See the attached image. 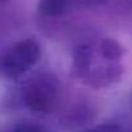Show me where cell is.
<instances>
[{
  "label": "cell",
  "mask_w": 132,
  "mask_h": 132,
  "mask_svg": "<svg viewBox=\"0 0 132 132\" xmlns=\"http://www.w3.org/2000/svg\"><path fill=\"white\" fill-rule=\"evenodd\" d=\"M124 58L126 48L117 39L93 36L74 48L71 73L88 88H110L124 77Z\"/></svg>",
  "instance_id": "6da1fadb"
},
{
  "label": "cell",
  "mask_w": 132,
  "mask_h": 132,
  "mask_svg": "<svg viewBox=\"0 0 132 132\" xmlns=\"http://www.w3.org/2000/svg\"><path fill=\"white\" fill-rule=\"evenodd\" d=\"M20 100L30 114L47 117L56 111L61 104V83L53 73L35 74L21 86Z\"/></svg>",
  "instance_id": "7a4b0ae2"
},
{
  "label": "cell",
  "mask_w": 132,
  "mask_h": 132,
  "mask_svg": "<svg viewBox=\"0 0 132 132\" xmlns=\"http://www.w3.org/2000/svg\"><path fill=\"white\" fill-rule=\"evenodd\" d=\"M42 45L35 38H23L0 53V75L7 80L22 79L39 63Z\"/></svg>",
  "instance_id": "3957f363"
},
{
  "label": "cell",
  "mask_w": 132,
  "mask_h": 132,
  "mask_svg": "<svg viewBox=\"0 0 132 132\" xmlns=\"http://www.w3.org/2000/svg\"><path fill=\"white\" fill-rule=\"evenodd\" d=\"M97 114L98 109L91 100H79L74 106L66 110L62 117H60V122H62L68 128L83 127L93 123Z\"/></svg>",
  "instance_id": "277c9868"
},
{
  "label": "cell",
  "mask_w": 132,
  "mask_h": 132,
  "mask_svg": "<svg viewBox=\"0 0 132 132\" xmlns=\"http://www.w3.org/2000/svg\"><path fill=\"white\" fill-rule=\"evenodd\" d=\"M74 11L71 0H38L36 12L43 18L56 20Z\"/></svg>",
  "instance_id": "5b68a950"
},
{
  "label": "cell",
  "mask_w": 132,
  "mask_h": 132,
  "mask_svg": "<svg viewBox=\"0 0 132 132\" xmlns=\"http://www.w3.org/2000/svg\"><path fill=\"white\" fill-rule=\"evenodd\" d=\"M110 0H71L74 9H96L106 5Z\"/></svg>",
  "instance_id": "8992f818"
},
{
  "label": "cell",
  "mask_w": 132,
  "mask_h": 132,
  "mask_svg": "<svg viewBox=\"0 0 132 132\" xmlns=\"http://www.w3.org/2000/svg\"><path fill=\"white\" fill-rule=\"evenodd\" d=\"M11 0H0V23H2V20H3V13H4V9L7 8V5L9 4Z\"/></svg>",
  "instance_id": "52a82bcc"
},
{
  "label": "cell",
  "mask_w": 132,
  "mask_h": 132,
  "mask_svg": "<svg viewBox=\"0 0 132 132\" xmlns=\"http://www.w3.org/2000/svg\"><path fill=\"white\" fill-rule=\"evenodd\" d=\"M131 5H132V0H131Z\"/></svg>",
  "instance_id": "ba28073f"
}]
</instances>
